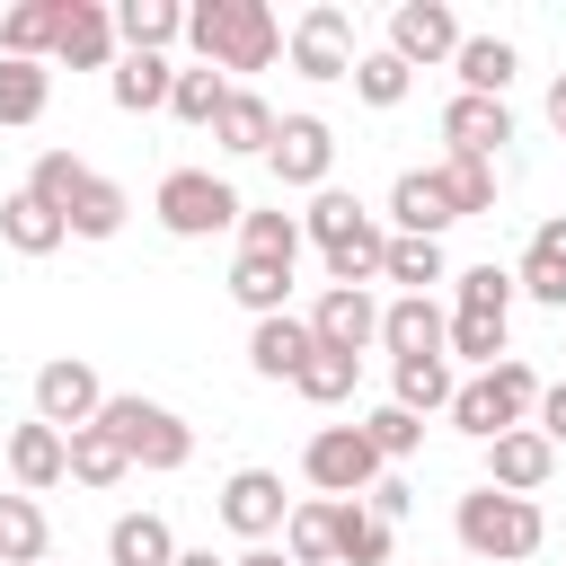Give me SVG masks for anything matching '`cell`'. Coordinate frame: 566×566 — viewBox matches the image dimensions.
<instances>
[{"mask_svg": "<svg viewBox=\"0 0 566 566\" xmlns=\"http://www.w3.org/2000/svg\"><path fill=\"white\" fill-rule=\"evenodd\" d=\"M186 44H195V62L203 71H274V53H283V18L265 9V0H195L186 9Z\"/></svg>", "mask_w": 566, "mask_h": 566, "instance_id": "6da1fadb", "label": "cell"}, {"mask_svg": "<svg viewBox=\"0 0 566 566\" xmlns=\"http://www.w3.org/2000/svg\"><path fill=\"white\" fill-rule=\"evenodd\" d=\"M451 531H460V548L486 557V566H531L539 539H548V513H539V495H504V486L478 478V486L451 504Z\"/></svg>", "mask_w": 566, "mask_h": 566, "instance_id": "7a4b0ae2", "label": "cell"}, {"mask_svg": "<svg viewBox=\"0 0 566 566\" xmlns=\"http://www.w3.org/2000/svg\"><path fill=\"white\" fill-rule=\"evenodd\" d=\"M539 371L522 363V354H504L495 371H469L460 389H451V424L469 433V442H495V433H513V424H531L539 416Z\"/></svg>", "mask_w": 566, "mask_h": 566, "instance_id": "3957f363", "label": "cell"}, {"mask_svg": "<svg viewBox=\"0 0 566 566\" xmlns=\"http://www.w3.org/2000/svg\"><path fill=\"white\" fill-rule=\"evenodd\" d=\"M97 424H106V433L124 442V460H133V469H150V478H177V469L195 460V424H186L177 407L142 398V389H115Z\"/></svg>", "mask_w": 566, "mask_h": 566, "instance_id": "277c9868", "label": "cell"}, {"mask_svg": "<svg viewBox=\"0 0 566 566\" xmlns=\"http://www.w3.org/2000/svg\"><path fill=\"white\" fill-rule=\"evenodd\" d=\"M150 212H159L168 239H212V230H239L248 203H239V186L212 177V168H168L159 195H150Z\"/></svg>", "mask_w": 566, "mask_h": 566, "instance_id": "5b68a950", "label": "cell"}, {"mask_svg": "<svg viewBox=\"0 0 566 566\" xmlns=\"http://www.w3.org/2000/svg\"><path fill=\"white\" fill-rule=\"evenodd\" d=\"M301 478H310L318 495H336V504H363V495L389 478V460L363 442V424H318V433L301 442Z\"/></svg>", "mask_w": 566, "mask_h": 566, "instance_id": "8992f818", "label": "cell"}, {"mask_svg": "<svg viewBox=\"0 0 566 566\" xmlns=\"http://www.w3.org/2000/svg\"><path fill=\"white\" fill-rule=\"evenodd\" d=\"M283 53H292V71H301V80H354V62H363L354 18H345L336 0H310V9L283 27Z\"/></svg>", "mask_w": 566, "mask_h": 566, "instance_id": "52a82bcc", "label": "cell"}, {"mask_svg": "<svg viewBox=\"0 0 566 566\" xmlns=\"http://www.w3.org/2000/svg\"><path fill=\"white\" fill-rule=\"evenodd\" d=\"M106 380H97V363H80V354H53V363H35V416L53 424V433H80V424H97L106 416Z\"/></svg>", "mask_w": 566, "mask_h": 566, "instance_id": "ba28073f", "label": "cell"}, {"mask_svg": "<svg viewBox=\"0 0 566 566\" xmlns=\"http://www.w3.org/2000/svg\"><path fill=\"white\" fill-rule=\"evenodd\" d=\"M460 44H469V27H460L451 0H398V9H389V53H398L407 71L460 62Z\"/></svg>", "mask_w": 566, "mask_h": 566, "instance_id": "9c48e42d", "label": "cell"}, {"mask_svg": "<svg viewBox=\"0 0 566 566\" xmlns=\"http://www.w3.org/2000/svg\"><path fill=\"white\" fill-rule=\"evenodd\" d=\"M265 168H274V186H292V195H318L327 177H336V133H327V115H283L274 124V150H265Z\"/></svg>", "mask_w": 566, "mask_h": 566, "instance_id": "30bf717a", "label": "cell"}, {"mask_svg": "<svg viewBox=\"0 0 566 566\" xmlns=\"http://www.w3.org/2000/svg\"><path fill=\"white\" fill-rule=\"evenodd\" d=\"M221 522H230L248 548L283 539V522H292V495H283V478H274V469H230V478H221Z\"/></svg>", "mask_w": 566, "mask_h": 566, "instance_id": "8fae6325", "label": "cell"}, {"mask_svg": "<svg viewBox=\"0 0 566 566\" xmlns=\"http://www.w3.org/2000/svg\"><path fill=\"white\" fill-rule=\"evenodd\" d=\"M0 460H9V486H18V495H53V486L71 478V433H53L44 416H27V424H9Z\"/></svg>", "mask_w": 566, "mask_h": 566, "instance_id": "7c38bea8", "label": "cell"}, {"mask_svg": "<svg viewBox=\"0 0 566 566\" xmlns=\"http://www.w3.org/2000/svg\"><path fill=\"white\" fill-rule=\"evenodd\" d=\"M53 62H62V71H115V62H124L115 9H106V0H62V35H53Z\"/></svg>", "mask_w": 566, "mask_h": 566, "instance_id": "4fadbf2b", "label": "cell"}, {"mask_svg": "<svg viewBox=\"0 0 566 566\" xmlns=\"http://www.w3.org/2000/svg\"><path fill=\"white\" fill-rule=\"evenodd\" d=\"M380 345H389V363L451 354V310L433 292H398V301H380Z\"/></svg>", "mask_w": 566, "mask_h": 566, "instance_id": "5bb4252c", "label": "cell"}, {"mask_svg": "<svg viewBox=\"0 0 566 566\" xmlns=\"http://www.w3.org/2000/svg\"><path fill=\"white\" fill-rule=\"evenodd\" d=\"M478 451H486V486H504V495H539L557 478V442L539 424H513V433H495Z\"/></svg>", "mask_w": 566, "mask_h": 566, "instance_id": "9a60e30c", "label": "cell"}, {"mask_svg": "<svg viewBox=\"0 0 566 566\" xmlns=\"http://www.w3.org/2000/svg\"><path fill=\"white\" fill-rule=\"evenodd\" d=\"M451 221H460V203H451L442 168H398V186H389V230H398V239H442Z\"/></svg>", "mask_w": 566, "mask_h": 566, "instance_id": "2e32d148", "label": "cell"}, {"mask_svg": "<svg viewBox=\"0 0 566 566\" xmlns=\"http://www.w3.org/2000/svg\"><path fill=\"white\" fill-rule=\"evenodd\" d=\"M310 336H318L327 354H354V363H363V354L380 345V301H371V292H336V283H327V292H318V310H310Z\"/></svg>", "mask_w": 566, "mask_h": 566, "instance_id": "e0dca14e", "label": "cell"}, {"mask_svg": "<svg viewBox=\"0 0 566 566\" xmlns=\"http://www.w3.org/2000/svg\"><path fill=\"white\" fill-rule=\"evenodd\" d=\"M504 142H513V106H504V97H451V106H442V150L495 159Z\"/></svg>", "mask_w": 566, "mask_h": 566, "instance_id": "ac0fdd59", "label": "cell"}, {"mask_svg": "<svg viewBox=\"0 0 566 566\" xmlns=\"http://www.w3.org/2000/svg\"><path fill=\"white\" fill-rule=\"evenodd\" d=\"M310 354H318V336H310V318H292V310L248 327V371H256V380H301Z\"/></svg>", "mask_w": 566, "mask_h": 566, "instance_id": "d6986e66", "label": "cell"}, {"mask_svg": "<svg viewBox=\"0 0 566 566\" xmlns=\"http://www.w3.org/2000/svg\"><path fill=\"white\" fill-rule=\"evenodd\" d=\"M106 97H115L124 115H159V106L177 97V62H168V53H124V62L106 71Z\"/></svg>", "mask_w": 566, "mask_h": 566, "instance_id": "ffe728a7", "label": "cell"}, {"mask_svg": "<svg viewBox=\"0 0 566 566\" xmlns=\"http://www.w3.org/2000/svg\"><path fill=\"white\" fill-rule=\"evenodd\" d=\"M451 389H460L451 354H416V363H389V407H407V416H451Z\"/></svg>", "mask_w": 566, "mask_h": 566, "instance_id": "44dd1931", "label": "cell"}, {"mask_svg": "<svg viewBox=\"0 0 566 566\" xmlns=\"http://www.w3.org/2000/svg\"><path fill=\"white\" fill-rule=\"evenodd\" d=\"M0 239H9L18 256H53V248L71 239V221H62L44 195H27V186H18V195H0Z\"/></svg>", "mask_w": 566, "mask_h": 566, "instance_id": "7402d4cb", "label": "cell"}, {"mask_svg": "<svg viewBox=\"0 0 566 566\" xmlns=\"http://www.w3.org/2000/svg\"><path fill=\"white\" fill-rule=\"evenodd\" d=\"M106 566H177L168 513H115L106 522Z\"/></svg>", "mask_w": 566, "mask_h": 566, "instance_id": "603a6c76", "label": "cell"}, {"mask_svg": "<svg viewBox=\"0 0 566 566\" xmlns=\"http://www.w3.org/2000/svg\"><path fill=\"white\" fill-rule=\"evenodd\" d=\"M274 124H283V115H274V106H265L256 88H230V106H221L212 142H221L230 159H265V150H274Z\"/></svg>", "mask_w": 566, "mask_h": 566, "instance_id": "cb8c5ba5", "label": "cell"}, {"mask_svg": "<svg viewBox=\"0 0 566 566\" xmlns=\"http://www.w3.org/2000/svg\"><path fill=\"white\" fill-rule=\"evenodd\" d=\"M115 35H124V53H168V44H186V0H124Z\"/></svg>", "mask_w": 566, "mask_h": 566, "instance_id": "d4e9b609", "label": "cell"}, {"mask_svg": "<svg viewBox=\"0 0 566 566\" xmlns=\"http://www.w3.org/2000/svg\"><path fill=\"white\" fill-rule=\"evenodd\" d=\"M53 35H62V0H18V9H0V53H9V62H53Z\"/></svg>", "mask_w": 566, "mask_h": 566, "instance_id": "484cf974", "label": "cell"}, {"mask_svg": "<svg viewBox=\"0 0 566 566\" xmlns=\"http://www.w3.org/2000/svg\"><path fill=\"white\" fill-rule=\"evenodd\" d=\"M451 71H460V97H504L513 71H522V53H513V35H469Z\"/></svg>", "mask_w": 566, "mask_h": 566, "instance_id": "4316f807", "label": "cell"}, {"mask_svg": "<svg viewBox=\"0 0 566 566\" xmlns=\"http://www.w3.org/2000/svg\"><path fill=\"white\" fill-rule=\"evenodd\" d=\"M230 301H239L248 318H283V310H292V265H274V256H230Z\"/></svg>", "mask_w": 566, "mask_h": 566, "instance_id": "83f0119b", "label": "cell"}, {"mask_svg": "<svg viewBox=\"0 0 566 566\" xmlns=\"http://www.w3.org/2000/svg\"><path fill=\"white\" fill-rule=\"evenodd\" d=\"M283 557H292V566H336V495H301V504H292Z\"/></svg>", "mask_w": 566, "mask_h": 566, "instance_id": "f1b7e54d", "label": "cell"}, {"mask_svg": "<svg viewBox=\"0 0 566 566\" xmlns=\"http://www.w3.org/2000/svg\"><path fill=\"white\" fill-rule=\"evenodd\" d=\"M53 557V522L35 495H0V566H44Z\"/></svg>", "mask_w": 566, "mask_h": 566, "instance_id": "f546056e", "label": "cell"}, {"mask_svg": "<svg viewBox=\"0 0 566 566\" xmlns=\"http://www.w3.org/2000/svg\"><path fill=\"white\" fill-rule=\"evenodd\" d=\"M124 212H133V195H124L115 177H97V168H88V186L71 195V212H62V221H71V239H115V230H124Z\"/></svg>", "mask_w": 566, "mask_h": 566, "instance_id": "4dcf8cb0", "label": "cell"}, {"mask_svg": "<svg viewBox=\"0 0 566 566\" xmlns=\"http://www.w3.org/2000/svg\"><path fill=\"white\" fill-rule=\"evenodd\" d=\"M363 221H380V212H363V203H354L345 186H318V195H310V212H301V239H310V248L327 256V248H345V239H354Z\"/></svg>", "mask_w": 566, "mask_h": 566, "instance_id": "1f68e13d", "label": "cell"}, {"mask_svg": "<svg viewBox=\"0 0 566 566\" xmlns=\"http://www.w3.org/2000/svg\"><path fill=\"white\" fill-rule=\"evenodd\" d=\"M380 283H398V292H433V283H451V256H442V239H398V230H389Z\"/></svg>", "mask_w": 566, "mask_h": 566, "instance_id": "d6a6232c", "label": "cell"}, {"mask_svg": "<svg viewBox=\"0 0 566 566\" xmlns=\"http://www.w3.org/2000/svg\"><path fill=\"white\" fill-rule=\"evenodd\" d=\"M513 301H522V283H513V265H460L451 274V310H478V318H513Z\"/></svg>", "mask_w": 566, "mask_h": 566, "instance_id": "836d02e7", "label": "cell"}, {"mask_svg": "<svg viewBox=\"0 0 566 566\" xmlns=\"http://www.w3.org/2000/svg\"><path fill=\"white\" fill-rule=\"evenodd\" d=\"M398 531L371 513V504H336V566H389Z\"/></svg>", "mask_w": 566, "mask_h": 566, "instance_id": "e575fe53", "label": "cell"}, {"mask_svg": "<svg viewBox=\"0 0 566 566\" xmlns=\"http://www.w3.org/2000/svg\"><path fill=\"white\" fill-rule=\"evenodd\" d=\"M53 106V62H9L0 53V124H44Z\"/></svg>", "mask_w": 566, "mask_h": 566, "instance_id": "d590c367", "label": "cell"}, {"mask_svg": "<svg viewBox=\"0 0 566 566\" xmlns=\"http://www.w3.org/2000/svg\"><path fill=\"white\" fill-rule=\"evenodd\" d=\"M310 239H301V212H283V203H265V212H239V256H274V265H292Z\"/></svg>", "mask_w": 566, "mask_h": 566, "instance_id": "8d00e7d4", "label": "cell"}, {"mask_svg": "<svg viewBox=\"0 0 566 566\" xmlns=\"http://www.w3.org/2000/svg\"><path fill=\"white\" fill-rule=\"evenodd\" d=\"M71 478H80V486H124L133 460H124V442H115L106 424H80V433H71Z\"/></svg>", "mask_w": 566, "mask_h": 566, "instance_id": "74e56055", "label": "cell"}, {"mask_svg": "<svg viewBox=\"0 0 566 566\" xmlns=\"http://www.w3.org/2000/svg\"><path fill=\"white\" fill-rule=\"evenodd\" d=\"M407 88H416V71H407L389 44H363V62H354V97H363V106H407Z\"/></svg>", "mask_w": 566, "mask_h": 566, "instance_id": "f35d334b", "label": "cell"}, {"mask_svg": "<svg viewBox=\"0 0 566 566\" xmlns=\"http://www.w3.org/2000/svg\"><path fill=\"white\" fill-rule=\"evenodd\" d=\"M221 106H230V80H221V71H203V62H195V71H177V97H168V115H177V124L212 133V124H221Z\"/></svg>", "mask_w": 566, "mask_h": 566, "instance_id": "ab89813d", "label": "cell"}, {"mask_svg": "<svg viewBox=\"0 0 566 566\" xmlns=\"http://www.w3.org/2000/svg\"><path fill=\"white\" fill-rule=\"evenodd\" d=\"M292 389H301L310 407H345V398L363 389V363H354V354H327V345H318V354L301 363V380H292Z\"/></svg>", "mask_w": 566, "mask_h": 566, "instance_id": "60d3db41", "label": "cell"}, {"mask_svg": "<svg viewBox=\"0 0 566 566\" xmlns=\"http://www.w3.org/2000/svg\"><path fill=\"white\" fill-rule=\"evenodd\" d=\"M433 168H442V186H451V203H460V221H478V212H495V159H460V150H442Z\"/></svg>", "mask_w": 566, "mask_h": 566, "instance_id": "b9f144b4", "label": "cell"}, {"mask_svg": "<svg viewBox=\"0 0 566 566\" xmlns=\"http://www.w3.org/2000/svg\"><path fill=\"white\" fill-rule=\"evenodd\" d=\"M88 186V159L80 150H35V168H27V195H44L53 212H71V195Z\"/></svg>", "mask_w": 566, "mask_h": 566, "instance_id": "7bdbcfd3", "label": "cell"}, {"mask_svg": "<svg viewBox=\"0 0 566 566\" xmlns=\"http://www.w3.org/2000/svg\"><path fill=\"white\" fill-rule=\"evenodd\" d=\"M363 442L398 469V460H416V451H424V416H407V407H371V416H363Z\"/></svg>", "mask_w": 566, "mask_h": 566, "instance_id": "ee69618b", "label": "cell"}, {"mask_svg": "<svg viewBox=\"0 0 566 566\" xmlns=\"http://www.w3.org/2000/svg\"><path fill=\"white\" fill-rule=\"evenodd\" d=\"M451 363H478V371H495V363H504V318L451 310Z\"/></svg>", "mask_w": 566, "mask_h": 566, "instance_id": "f6af8a7d", "label": "cell"}, {"mask_svg": "<svg viewBox=\"0 0 566 566\" xmlns=\"http://www.w3.org/2000/svg\"><path fill=\"white\" fill-rule=\"evenodd\" d=\"M513 283H522V301H539V310H566V265H548V256H531V248H522Z\"/></svg>", "mask_w": 566, "mask_h": 566, "instance_id": "bcb514c9", "label": "cell"}, {"mask_svg": "<svg viewBox=\"0 0 566 566\" xmlns=\"http://www.w3.org/2000/svg\"><path fill=\"white\" fill-rule=\"evenodd\" d=\"M363 504H371V513H380V522H389V531H398V522H407V504H416V495H407V478H380V486H371V495H363Z\"/></svg>", "mask_w": 566, "mask_h": 566, "instance_id": "7dc6e473", "label": "cell"}, {"mask_svg": "<svg viewBox=\"0 0 566 566\" xmlns=\"http://www.w3.org/2000/svg\"><path fill=\"white\" fill-rule=\"evenodd\" d=\"M531 424H539V433L566 451V380H548V389H539V416H531Z\"/></svg>", "mask_w": 566, "mask_h": 566, "instance_id": "c3c4849f", "label": "cell"}, {"mask_svg": "<svg viewBox=\"0 0 566 566\" xmlns=\"http://www.w3.org/2000/svg\"><path fill=\"white\" fill-rule=\"evenodd\" d=\"M531 256H548V265H566V212H548V221L531 230Z\"/></svg>", "mask_w": 566, "mask_h": 566, "instance_id": "681fc988", "label": "cell"}, {"mask_svg": "<svg viewBox=\"0 0 566 566\" xmlns=\"http://www.w3.org/2000/svg\"><path fill=\"white\" fill-rule=\"evenodd\" d=\"M548 124H557V133H566V71H557V80H548Z\"/></svg>", "mask_w": 566, "mask_h": 566, "instance_id": "f907efd6", "label": "cell"}, {"mask_svg": "<svg viewBox=\"0 0 566 566\" xmlns=\"http://www.w3.org/2000/svg\"><path fill=\"white\" fill-rule=\"evenodd\" d=\"M230 566H292V557H283V548H239Z\"/></svg>", "mask_w": 566, "mask_h": 566, "instance_id": "816d5d0a", "label": "cell"}, {"mask_svg": "<svg viewBox=\"0 0 566 566\" xmlns=\"http://www.w3.org/2000/svg\"><path fill=\"white\" fill-rule=\"evenodd\" d=\"M177 566H230V557H212V548H177Z\"/></svg>", "mask_w": 566, "mask_h": 566, "instance_id": "f5cc1de1", "label": "cell"}, {"mask_svg": "<svg viewBox=\"0 0 566 566\" xmlns=\"http://www.w3.org/2000/svg\"><path fill=\"white\" fill-rule=\"evenodd\" d=\"M44 566H53V557H44Z\"/></svg>", "mask_w": 566, "mask_h": 566, "instance_id": "db71d44e", "label": "cell"}]
</instances>
